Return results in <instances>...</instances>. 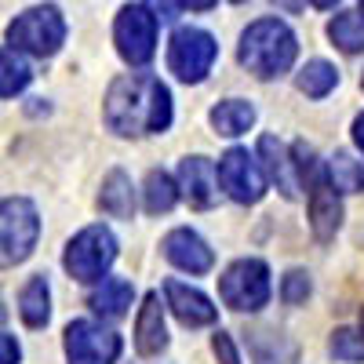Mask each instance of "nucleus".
Wrapping results in <instances>:
<instances>
[{"instance_id": "9", "label": "nucleus", "mask_w": 364, "mask_h": 364, "mask_svg": "<svg viewBox=\"0 0 364 364\" xmlns=\"http://www.w3.org/2000/svg\"><path fill=\"white\" fill-rule=\"evenodd\" d=\"M215 175H219L223 193H226L230 200H237V204H259V200H262V193H266V175H262V164L248 154V149H240V146L226 149V154L219 157Z\"/></svg>"}, {"instance_id": "39", "label": "nucleus", "mask_w": 364, "mask_h": 364, "mask_svg": "<svg viewBox=\"0 0 364 364\" xmlns=\"http://www.w3.org/2000/svg\"><path fill=\"white\" fill-rule=\"evenodd\" d=\"M237 4H240V0H237Z\"/></svg>"}, {"instance_id": "28", "label": "nucleus", "mask_w": 364, "mask_h": 364, "mask_svg": "<svg viewBox=\"0 0 364 364\" xmlns=\"http://www.w3.org/2000/svg\"><path fill=\"white\" fill-rule=\"evenodd\" d=\"M211 350H215L219 364H240V353H237V346H233V336H230V331H215Z\"/></svg>"}, {"instance_id": "22", "label": "nucleus", "mask_w": 364, "mask_h": 364, "mask_svg": "<svg viewBox=\"0 0 364 364\" xmlns=\"http://www.w3.org/2000/svg\"><path fill=\"white\" fill-rule=\"evenodd\" d=\"M29 80H33V70L26 58L15 48H0V99H15Z\"/></svg>"}, {"instance_id": "27", "label": "nucleus", "mask_w": 364, "mask_h": 364, "mask_svg": "<svg viewBox=\"0 0 364 364\" xmlns=\"http://www.w3.org/2000/svg\"><path fill=\"white\" fill-rule=\"evenodd\" d=\"M281 299L288 302V306L306 302V299H310V277H306V273H302V269L284 273V281H281Z\"/></svg>"}, {"instance_id": "34", "label": "nucleus", "mask_w": 364, "mask_h": 364, "mask_svg": "<svg viewBox=\"0 0 364 364\" xmlns=\"http://www.w3.org/2000/svg\"><path fill=\"white\" fill-rule=\"evenodd\" d=\"M281 8H288V11H299V0H277Z\"/></svg>"}, {"instance_id": "33", "label": "nucleus", "mask_w": 364, "mask_h": 364, "mask_svg": "<svg viewBox=\"0 0 364 364\" xmlns=\"http://www.w3.org/2000/svg\"><path fill=\"white\" fill-rule=\"evenodd\" d=\"M310 4H314V8H336L339 0H310Z\"/></svg>"}, {"instance_id": "7", "label": "nucleus", "mask_w": 364, "mask_h": 364, "mask_svg": "<svg viewBox=\"0 0 364 364\" xmlns=\"http://www.w3.org/2000/svg\"><path fill=\"white\" fill-rule=\"evenodd\" d=\"M215 55H219V44L208 29L182 26L171 33V44H168V70L186 84H200L215 66Z\"/></svg>"}, {"instance_id": "2", "label": "nucleus", "mask_w": 364, "mask_h": 364, "mask_svg": "<svg viewBox=\"0 0 364 364\" xmlns=\"http://www.w3.org/2000/svg\"><path fill=\"white\" fill-rule=\"evenodd\" d=\"M295 33L281 22V18H255L245 33H240V48L237 58L248 73H255L259 80H273L291 70L295 63Z\"/></svg>"}, {"instance_id": "29", "label": "nucleus", "mask_w": 364, "mask_h": 364, "mask_svg": "<svg viewBox=\"0 0 364 364\" xmlns=\"http://www.w3.org/2000/svg\"><path fill=\"white\" fill-rule=\"evenodd\" d=\"M146 8L154 11V18H157V22H171V18H175V11H178V0H149Z\"/></svg>"}, {"instance_id": "5", "label": "nucleus", "mask_w": 364, "mask_h": 364, "mask_svg": "<svg viewBox=\"0 0 364 364\" xmlns=\"http://www.w3.org/2000/svg\"><path fill=\"white\" fill-rule=\"evenodd\" d=\"M113 259H117V237L106 226H87L66 245L63 266H66V273L73 281L91 284V281L106 277V269L113 266Z\"/></svg>"}, {"instance_id": "30", "label": "nucleus", "mask_w": 364, "mask_h": 364, "mask_svg": "<svg viewBox=\"0 0 364 364\" xmlns=\"http://www.w3.org/2000/svg\"><path fill=\"white\" fill-rule=\"evenodd\" d=\"M22 350L15 343V336H0V364H18Z\"/></svg>"}, {"instance_id": "23", "label": "nucleus", "mask_w": 364, "mask_h": 364, "mask_svg": "<svg viewBox=\"0 0 364 364\" xmlns=\"http://www.w3.org/2000/svg\"><path fill=\"white\" fill-rule=\"evenodd\" d=\"M142 200H146L149 215H164V211H171L175 200H178V182H175L168 171H149V175H146Z\"/></svg>"}, {"instance_id": "19", "label": "nucleus", "mask_w": 364, "mask_h": 364, "mask_svg": "<svg viewBox=\"0 0 364 364\" xmlns=\"http://www.w3.org/2000/svg\"><path fill=\"white\" fill-rule=\"evenodd\" d=\"M208 120H211V128H215L219 135L237 139V135H245L255 124V106L245 102V99H226V102H219L215 109L208 113Z\"/></svg>"}, {"instance_id": "15", "label": "nucleus", "mask_w": 364, "mask_h": 364, "mask_svg": "<svg viewBox=\"0 0 364 364\" xmlns=\"http://www.w3.org/2000/svg\"><path fill=\"white\" fill-rule=\"evenodd\" d=\"M135 350L142 357H157L168 350V328H164V306H161V295L149 291L139 306L135 317Z\"/></svg>"}, {"instance_id": "20", "label": "nucleus", "mask_w": 364, "mask_h": 364, "mask_svg": "<svg viewBox=\"0 0 364 364\" xmlns=\"http://www.w3.org/2000/svg\"><path fill=\"white\" fill-rule=\"evenodd\" d=\"M132 299H135V291H132V284L124 281V277H102V284L91 291V310L95 314H102V317H124L128 314V306H132Z\"/></svg>"}, {"instance_id": "36", "label": "nucleus", "mask_w": 364, "mask_h": 364, "mask_svg": "<svg viewBox=\"0 0 364 364\" xmlns=\"http://www.w3.org/2000/svg\"><path fill=\"white\" fill-rule=\"evenodd\" d=\"M360 331H364V314H360Z\"/></svg>"}, {"instance_id": "31", "label": "nucleus", "mask_w": 364, "mask_h": 364, "mask_svg": "<svg viewBox=\"0 0 364 364\" xmlns=\"http://www.w3.org/2000/svg\"><path fill=\"white\" fill-rule=\"evenodd\" d=\"M219 0H178V8H190V11H211Z\"/></svg>"}, {"instance_id": "26", "label": "nucleus", "mask_w": 364, "mask_h": 364, "mask_svg": "<svg viewBox=\"0 0 364 364\" xmlns=\"http://www.w3.org/2000/svg\"><path fill=\"white\" fill-rule=\"evenodd\" d=\"M328 350H331V357L343 360V364H360L364 360V336H357V331H350V328H336V331H331Z\"/></svg>"}, {"instance_id": "25", "label": "nucleus", "mask_w": 364, "mask_h": 364, "mask_svg": "<svg viewBox=\"0 0 364 364\" xmlns=\"http://www.w3.org/2000/svg\"><path fill=\"white\" fill-rule=\"evenodd\" d=\"M324 168H328V182H331L339 193H357V190H364V168H360L350 154H336Z\"/></svg>"}, {"instance_id": "37", "label": "nucleus", "mask_w": 364, "mask_h": 364, "mask_svg": "<svg viewBox=\"0 0 364 364\" xmlns=\"http://www.w3.org/2000/svg\"><path fill=\"white\" fill-rule=\"evenodd\" d=\"M360 15H364V0H360Z\"/></svg>"}, {"instance_id": "4", "label": "nucleus", "mask_w": 364, "mask_h": 364, "mask_svg": "<svg viewBox=\"0 0 364 364\" xmlns=\"http://www.w3.org/2000/svg\"><path fill=\"white\" fill-rule=\"evenodd\" d=\"M8 44L15 51H29L37 58H51L58 48L66 44V18H63V11H58L55 4L26 8L8 26Z\"/></svg>"}, {"instance_id": "1", "label": "nucleus", "mask_w": 364, "mask_h": 364, "mask_svg": "<svg viewBox=\"0 0 364 364\" xmlns=\"http://www.w3.org/2000/svg\"><path fill=\"white\" fill-rule=\"evenodd\" d=\"M106 124L109 132L139 139L171 128V91L154 73H124L106 91Z\"/></svg>"}, {"instance_id": "18", "label": "nucleus", "mask_w": 364, "mask_h": 364, "mask_svg": "<svg viewBox=\"0 0 364 364\" xmlns=\"http://www.w3.org/2000/svg\"><path fill=\"white\" fill-rule=\"evenodd\" d=\"M18 314L29 328H44L51 321V288H48V277L37 273V277H29L22 295H18Z\"/></svg>"}, {"instance_id": "12", "label": "nucleus", "mask_w": 364, "mask_h": 364, "mask_svg": "<svg viewBox=\"0 0 364 364\" xmlns=\"http://www.w3.org/2000/svg\"><path fill=\"white\" fill-rule=\"evenodd\" d=\"M164 255H168L171 266L186 269V273H208L215 266V252H211L208 240L190 226H178L164 237Z\"/></svg>"}, {"instance_id": "21", "label": "nucleus", "mask_w": 364, "mask_h": 364, "mask_svg": "<svg viewBox=\"0 0 364 364\" xmlns=\"http://www.w3.org/2000/svg\"><path fill=\"white\" fill-rule=\"evenodd\" d=\"M339 84V70L324 63V58H314V63H306L299 73H295V87L302 91L306 99H324L331 95V87Z\"/></svg>"}, {"instance_id": "13", "label": "nucleus", "mask_w": 364, "mask_h": 364, "mask_svg": "<svg viewBox=\"0 0 364 364\" xmlns=\"http://www.w3.org/2000/svg\"><path fill=\"white\" fill-rule=\"evenodd\" d=\"M164 299H168V310L186 324V328H204V324H215L219 310L211 306V299L182 281H164Z\"/></svg>"}, {"instance_id": "16", "label": "nucleus", "mask_w": 364, "mask_h": 364, "mask_svg": "<svg viewBox=\"0 0 364 364\" xmlns=\"http://www.w3.org/2000/svg\"><path fill=\"white\" fill-rule=\"evenodd\" d=\"M259 164H262V175H266V182H273L288 200L291 197H299V178L291 175V157H288V149H284V142L281 139H273V135H262L259 139Z\"/></svg>"}, {"instance_id": "38", "label": "nucleus", "mask_w": 364, "mask_h": 364, "mask_svg": "<svg viewBox=\"0 0 364 364\" xmlns=\"http://www.w3.org/2000/svg\"><path fill=\"white\" fill-rule=\"evenodd\" d=\"M360 87H364V80H360Z\"/></svg>"}, {"instance_id": "11", "label": "nucleus", "mask_w": 364, "mask_h": 364, "mask_svg": "<svg viewBox=\"0 0 364 364\" xmlns=\"http://www.w3.org/2000/svg\"><path fill=\"white\" fill-rule=\"evenodd\" d=\"M306 197H310V230L321 245H328L343 226V200H339V190L328 182V168L306 182Z\"/></svg>"}, {"instance_id": "3", "label": "nucleus", "mask_w": 364, "mask_h": 364, "mask_svg": "<svg viewBox=\"0 0 364 364\" xmlns=\"http://www.w3.org/2000/svg\"><path fill=\"white\" fill-rule=\"evenodd\" d=\"M41 215L29 197H4L0 200V269L26 262L37 248Z\"/></svg>"}, {"instance_id": "10", "label": "nucleus", "mask_w": 364, "mask_h": 364, "mask_svg": "<svg viewBox=\"0 0 364 364\" xmlns=\"http://www.w3.org/2000/svg\"><path fill=\"white\" fill-rule=\"evenodd\" d=\"M120 336L95 321H70L66 324V360L70 364H117Z\"/></svg>"}, {"instance_id": "8", "label": "nucleus", "mask_w": 364, "mask_h": 364, "mask_svg": "<svg viewBox=\"0 0 364 364\" xmlns=\"http://www.w3.org/2000/svg\"><path fill=\"white\" fill-rule=\"evenodd\" d=\"M117 51L128 66H146L157 51V18L146 4H124L113 22Z\"/></svg>"}, {"instance_id": "35", "label": "nucleus", "mask_w": 364, "mask_h": 364, "mask_svg": "<svg viewBox=\"0 0 364 364\" xmlns=\"http://www.w3.org/2000/svg\"><path fill=\"white\" fill-rule=\"evenodd\" d=\"M4 317H8V310H4V299H0V324H4Z\"/></svg>"}, {"instance_id": "14", "label": "nucleus", "mask_w": 364, "mask_h": 364, "mask_svg": "<svg viewBox=\"0 0 364 364\" xmlns=\"http://www.w3.org/2000/svg\"><path fill=\"white\" fill-rule=\"evenodd\" d=\"M215 186H219V175H215L208 157H186L178 164V190L193 208L204 211V208L215 204V197H219Z\"/></svg>"}, {"instance_id": "32", "label": "nucleus", "mask_w": 364, "mask_h": 364, "mask_svg": "<svg viewBox=\"0 0 364 364\" xmlns=\"http://www.w3.org/2000/svg\"><path fill=\"white\" fill-rule=\"evenodd\" d=\"M353 142H357V149H360V154H364V113L353 120Z\"/></svg>"}, {"instance_id": "24", "label": "nucleus", "mask_w": 364, "mask_h": 364, "mask_svg": "<svg viewBox=\"0 0 364 364\" xmlns=\"http://www.w3.org/2000/svg\"><path fill=\"white\" fill-rule=\"evenodd\" d=\"M328 37L336 48H343L346 55H357L364 51V18L357 11H343L328 22Z\"/></svg>"}, {"instance_id": "6", "label": "nucleus", "mask_w": 364, "mask_h": 364, "mask_svg": "<svg viewBox=\"0 0 364 364\" xmlns=\"http://www.w3.org/2000/svg\"><path fill=\"white\" fill-rule=\"evenodd\" d=\"M269 266L262 259H237L219 277V295L237 314H259L269 302Z\"/></svg>"}, {"instance_id": "17", "label": "nucleus", "mask_w": 364, "mask_h": 364, "mask_svg": "<svg viewBox=\"0 0 364 364\" xmlns=\"http://www.w3.org/2000/svg\"><path fill=\"white\" fill-rule=\"evenodd\" d=\"M99 208L106 211L109 219H132V211H135V190H132V178L120 171V168L102 178Z\"/></svg>"}]
</instances>
